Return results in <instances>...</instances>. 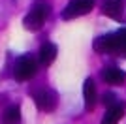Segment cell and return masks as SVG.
I'll list each match as a JSON object with an SVG mask.
<instances>
[{
    "mask_svg": "<svg viewBox=\"0 0 126 124\" xmlns=\"http://www.w3.org/2000/svg\"><path fill=\"white\" fill-rule=\"evenodd\" d=\"M47 15H49V6L45 4V2H36V4L30 8V11L26 13V17L23 19V25H25L26 30L36 32L43 26Z\"/></svg>",
    "mask_w": 126,
    "mask_h": 124,
    "instance_id": "obj_1",
    "label": "cell"
},
{
    "mask_svg": "<svg viewBox=\"0 0 126 124\" xmlns=\"http://www.w3.org/2000/svg\"><path fill=\"white\" fill-rule=\"evenodd\" d=\"M38 72V64L34 58L30 57H21L17 58L15 66H13V77H15V81H28V79H32L34 75H36Z\"/></svg>",
    "mask_w": 126,
    "mask_h": 124,
    "instance_id": "obj_2",
    "label": "cell"
},
{
    "mask_svg": "<svg viewBox=\"0 0 126 124\" xmlns=\"http://www.w3.org/2000/svg\"><path fill=\"white\" fill-rule=\"evenodd\" d=\"M92 8H94V0H70L66 8L62 10V19L64 21L77 19V17L92 11Z\"/></svg>",
    "mask_w": 126,
    "mask_h": 124,
    "instance_id": "obj_3",
    "label": "cell"
},
{
    "mask_svg": "<svg viewBox=\"0 0 126 124\" xmlns=\"http://www.w3.org/2000/svg\"><path fill=\"white\" fill-rule=\"evenodd\" d=\"M34 103L38 105V109L49 113V111H53V109L57 107L58 96H57L55 90H51V88H42V90L34 92Z\"/></svg>",
    "mask_w": 126,
    "mask_h": 124,
    "instance_id": "obj_4",
    "label": "cell"
},
{
    "mask_svg": "<svg viewBox=\"0 0 126 124\" xmlns=\"http://www.w3.org/2000/svg\"><path fill=\"white\" fill-rule=\"evenodd\" d=\"M83 100H85V107L92 111L98 103V92H96V85L92 79H85V85H83Z\"/></svg>",
    "mask_w": 126,
    "mask_h": 124,
    "instance_id": "obj_5",
    "label": "cell"
},
{
    "mask_svg": "<svg viewBox=\"0 0 126 124\" xmlns=\"http://www.w3.org/2000/svg\"><path fill=\"white\" fill-rule=\"evenodd\" d=\"M124 4H126V0H104L102 2V11L111 19H121Z\"/></svg>",
    "mask_w": 126,
    "mask_h": 124,
    "instance_id": "obj_6",
    "label": "cell"
},
{
    "mask_svg": "<svg viewBox=\"0 0 126 124\" xmlns=\"http://www.w3.org/2000/svg\"><path fill=\"white\" fill-rule=\"evenodd\" d=\"M126 111V105L121 102H117L115 105H111L107 107V113L104 115V119H102V124H119L122 119V115Z\"/></svg>",
    "mask_w": 126,
    "mask_h": 124,
    "instance_id": "obj_7",
    "label": "cell"
},
{
    "mask_svg": "<svg viewBox=\"0 0 126 124\" xmlns=\"http://www.w3.org/2000/svg\"><path fill=\"white\" fill-rule=\"evenodd\" d=\"M102 77H104V81L107 85H121V83H124L126 73L117 66H107L104 70V73H102Z\"/></svg>",
    "mask_w": 126,
    "mask_h": 124,
    "instance_id": "obj_8",
    "label": "cell"
},
{
    "mask_svg": "<svg viewBox=\"0 0 126 124\" xmlns=\"http://www.w3.org/2000/svg\"><path fill=\"white\" fill-rule=\"evenodd\" d=\"M40 64L42 66H49L55 58H57V45L53 43H43V47L40 49Z\"/></svg>",
    "mask_w": 126,
    "mask_h": 124,
    "instance_id": "obj_9",
    "label": "cell"
},
{
    "mask_svg": "<svg viewBox=\"0 0 126 124\" xmlns=\"http://www.w3.org/2000/svg\"><path fill=\"white\" fill-rule=\"evenodd\" d=\"M0 124H21V109L19 105H10V107L4 111Z\"/></svg>",
    "mask_w": 126,
    "mask_h": 124,
    "instance_id": "obj_10",
    "label": "cell"
},
{
    "mask_svg": "<svg viewBox=\"0 0 126 124\" xmlns=\"http://www.w3.org/2000/svg\"><path fill=\"white\" fill-rule=\"evenodd\" d=\"M117 36V53H126V28L115 32Z\"/></svg>",
    "mask_w": 126,
    "mask_h": 124,
    "instance_id": "obj_11",
    "label": "cell"
},
{
    "mask_svg": "<svg viewBox=\"0 0 126 124\" xmlns=\"http://www.w3.org/2000/svg\"><path fill=\"white\" fill-rule=\"evenodd\" d=\"M102 102H104L107 107H111V105H115V103H117V98H115V94L107 92V94H104V100H102Z\"/></svg>",
    "mask_w": 126,
    "mask_h": 124,
    "instance_id": "obj_12",
    "label": "cell"
}]
</instances>
